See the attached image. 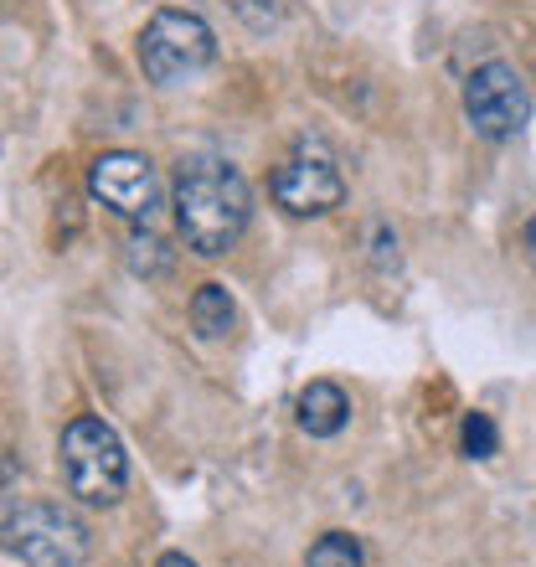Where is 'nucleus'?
<instances>
[{"label":"nucleus","mask_w":536,"mask_h":567,"mask_svg":"<svg viewBox=\"0 0 536 567\" xmlns=\"http://www.w3.org/2000/svg\"><path fill=\"white\" fill-rule=\"evenodd\" d=\"M254 217V192L238 165L217 155H196L176 171V227L186 248L202 258L227 254Z\"/></svg>","instance_id":"1"},{"label":"nucleus","mask_w":536,"mask_h":567,"mask_svg":"<svg viewBox=\"0 0 536 567\" xmlns=\"http://www.w3.org/2000/svg\"><path fill=\"white\" fill-rule=\"evenodd\" d=\"M62 480L83 506H114L130 485V454L104 419H73L58 444Z\"/></svg>","instance_id":"2"},{"label":"nucleus","mask_w":536,"mask_h":567,"mask_svg":"<svg viewBox=\"0 0 536 567\" xmlns=\"http://www.w3.org/2000/svg\"><path fill=\"white\" fill-rule=\"evenodd\" d=\"M212 58H217V37L196 11H171L165 6V11L150 16L145 37H140V68L161 89H181V83L202 78L212 68Z\"/></svg>","instance_id":"3"},{"label":"nucleus","mask_w":536,"mask_h":567,"mask_svg":"<svg viewBox=\"0 0 536 567\" xmlns=\"http://www.w3.org/2000/svg\"><path fill=\"white\" fill-rule=\"evenodd\" d=\"M6 547L27 567H83L89 563V526L73 511L37 501V506L6 511Z\"/></svg>","instance_id":"4"},{"label":"nucleus","mask_w":536,"mask_h":567,"mask_svg":"<svg viewBox=\"0 0 536 567\" xmlns=\"http://www.w3.org/2000/svg\"><path fill=\"white\" fill-rule=\"evenodd\" d=\"M274 202H279L289 217H326L330 207H341L346 196V181H341V165L330 155L326 140H295L284 150V161L274 165Z\"/></svg>","instance_id":"5"},{"label":"nucleus","mask_w":536,"mask_h":567,"mask_svg":"<svg viewBox=\"0 0 536 567\" xmlns=\"http://www.w3.org/2000/svg\"><path fill=\"white\" fill-rule=\"evenodd\" d=\"M464 120L475 124V135L485 140H511L522 135L532 120V93H526L522 73L511 62H485L464 78Z\"/></svg>","instance_id":"6"},{"label":"nucleus","mask_w":536,"mask_h":567,"mask_svg":"<svg viewBox=\"0 0 536 567\" xmlns=\"http://www.w3.org/2000/svg\"><path fill=\"white\" fill-rule=\"evenodd\" d=\"M89 186L109 212H120L130 223H150V217L161 212V176H155V165H150L145 155H134V150H109V155H99L89 171Z\"/></svg>","instance_id":"7"},{"label":"nucleus","mask_w":536,"mask_h":567,"mask_svg":"<svg viewBox=\"0 0 536 567\" xmlns=\"http://www.w3.org/2000/svg\"><path fill=\"white\" fill-rule=\"evenodd\" d=\"M351 419V403H346V392L336 382H310V388L299 392V429L310 433V439H336Z\"/></svg>","instance_id":"8"},{"label":"nucleus","mask_w":536,"mask_h":567,"mask_svg":"<svg viewBox=\"0 0 536 567\" xmlns=\"http://www.w3.org/2000/svg\"><path fill=\"white\" fill-rule=\"evenodd\" d=\"M192 320L202 330V341H223L238 326V305H233V295H227L223 284H202L192 299Z\"/></svg>","instance_id":"9"},{"label":"nucleus","mask_w":536,"mask_h":567,"mask_svg":"<svg viewBox=\"0 0 536 567\" xmlns=\"http://www.w3.org/2000/svg\"><path fill=\"white\" fill-rule=\"evenodd\" d=\"M305 567H361V542L351 532H326V537L310 547Z\"/></svg>","instance_id":"10"},{"label":"nucleus","mask_w":536,"mask_h":567,"mask_svg":"<svg viewBox=\"0 0 536 567\" xmlns=\"http://www.w3.org/2000/svg\"><path fill=\"white\" fill-rule=\"evenodd\" d=\"M130 269L145 274V279H155V274L171 269V254H165V243L155 238V233H134L130 238Z\"/></svg>","instance_id":"11"},{"label":"nucleus","mask_w":536,"mask_h":567,"mask_svg":"<svg viewBox=\"0 0 536 567\" xmlns=\"http://www.w3.org/2000/svg\"><path fill=\"white\" fill-rule=\"evenodd\" d=\"M460 444H464V454H470V460H491L495 449H501V439H495V423L485 419V413H464Z\"/></svg>","instance_id":"12"},{"label":"nucleus","mask_w":536,"mask_h":567,"mask_svg":"<svg viewBox=\"0 0 536 567\" xmlns=\"http://www.w3.org/2000/svg\"><path fill=\"white\" fill-rule=\"evenodd\" d=\"M233 11H238L254 31H268L284 16V0H233Z\"/></svg>","instance_id":"13"},{"label":"nucleus","mask_w":536,"mask_h":567,"mask_svg":"<svg viewBox=\"0 0 536 567\" xmlns=\"http://www.w3.org/2000/svg\"><path fill=\"white\" fill-rule=\"evenodd\" d=\"M155 567H196V563H192V557H186V553H165Z\"/></svg>","instance_id":"14"},{"label":"nucleus","mask_w":536,"mask_h":567,"mask_svg":"<svg viewBox=\"0 0 536 567\" xmlns=\"http://www.w3.org/2000/svg\"><path fill=\"white\" fill-rule=\"evenodd\" d=\"M526 248H532V264H536V217H532V227H526Z\"/></svg>","instance_id":"15"}]
</instances>
